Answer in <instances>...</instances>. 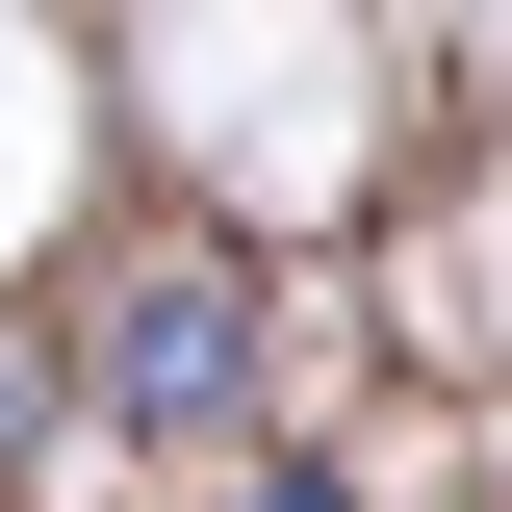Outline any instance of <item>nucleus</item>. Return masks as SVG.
Listing matches in <instances>:
<instances>
[{"label": "nucleus", "mask_w": 512, "mask_h": 512, "mask_svg": "<svg viewBox=\"0 0 512 512\" xmlns=\"http://www.w3.org/2000/svg\"><path fill=\"white\" fill-rule=\"evenodd\" d=\"M103 384L154 410V436H231V384H256V282H231V256H128V308H103Z\"/></svg>", "instance_id": "nucleus-1"}, {"label": "nucleus", "mask_w": 512, "mask_h": 512, "mask_svg": "<svg viewBox=\"0 0 512 512\" xmlns=\"http://www.w3.org/2000/svg\"><path fill=\"white\" fill-rule=\"evenodd\" d=\"M0 436H26V359H0Z\"/></svg>", "instance_id": "nucleus-2"}, {"label": "nucleus", "mask_w": 512, "mask_h": 512, "mask_svg": "<svg viewBox=\"0 0 512 512\" xmlns=\"http://www.w3.org/2000/svg\"><path fill=\"white\" fill-rule=\"evenodd\" d=\"M256 512H333V487H256Z\"/></svg>", "instance_id": "nucleus-3"}]
</instances>
